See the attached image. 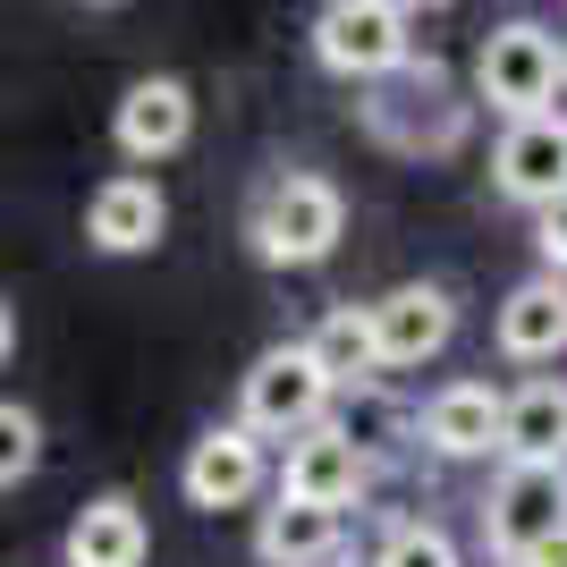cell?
<instances>
[{"label":"cell","instance_id":"1","mask_svg":"<svg viewBox=\"0 0 567 567\" xmlns=\"http://www.w3.org/2000/svg\"><path fill=\"white\" fill-rule=\"evenodd\" d=\"M466 111L474 102L450 85L441 60H406L399 76L364 85V127H373V144H390V153H406V162L457 153V144H466Z\"/></svg>","mask_w":567,"mask_h":567},{"label":"cell","instance_id":"2","mask_svg":"<svg viewBox=\"0 0 567 567\" xmlns=\"http://www.w3.org/2000/svg\"><path fill=\"white\" fill-rule=\"evenodd\" d=\"M331 399H339V381L322 373L313 339H280L237 381V424L255 432V441H306V432L331 424Z\"/></svg>","mask_w":567,"mask_h":567},{"label":"cell","instance_id":"3","mask_svg":"<svg viewBox=\"0 0 567 567\" xmlns=\"http://www.w3.org/2000/svg\"><path fill=\"white\" fill-rule=\"evenodd\" d=\"M567 76V34H550V25L534 18H508L483 34V51H474V102H492L508 127L517 118H543L550 94H559Z\"/></svg>","mask_w":567,"mask_h":567},{"label":"cell","instance_id":"4","mask_svg":"<svg viewBox=\"0 0 567 567\" xmlns=\"http://www.w3.org/2000/svg\"><path fill=\"white\" fill-rule=\"evenodd\" d=\"M339 229H348V204H339L331 178H313V169H280L255 204V255L271 271H313V262H331Z\"/></svg>","mask_w":567,"mask_h":567},{"label":"cell","instance_id":"5","mask_svg":"<svg viewBox=\"0 0 567 567\" xmlns=\"http://www.w3.org/2000/svg\"><path fill=\"white\" fill-rule=\"evenodd\" d=\"M313 60L331 76H355V85H381L415 60V9L406 0H331L313 18Z\"/></svg>","mask_w":567,"mask_h":567},{"label":"cell","instance_id":"6","mask_svg":"<svg viewBox=\"0 0 567 567\" xmlns=\"http://www.w3.org/2000/svg\"><path fill=\"white\" fill-rule=\"evenodd\" d=\"M483 534L508 567H525L543 543L567 534V466H499L492 499H483Z\"/></svg>","mask_w":567,"mask_h":567},{"label":"cell","instance_id":"7","mask_svg":"<svg viewBox=\"0 0 567 567\" xmlns=\"http://www.w3.org/2000/svg\"><path fill=\"white\" fill-rule=\"evenodd\" d=\"M492 187L508 195V204H525L534 220L559 204L567 195V111L517 118V127L492 144Z\"/></svg>","mask_w":567,"mask_h":567},{"label":"cell","instance_id":"8","mask_svg":"<svg viewBox=\"0 0 567 567\" xmlns=\"http://www.w3.org/2000/svg\"><path fill=\"white\" fill-rule=\"evenodd\" d=\"M178 492H187V508H246V499L262 492V441L246 424H213L204 441L187 450V466H178Z\"/></svg>","mask_w":567,"mask_h":567},{"label":"cell","instance_id":"9","mask_svg":"<svg viewBox=\"0 0 567 567\" xmlns=\"http://www.w3.org/2000/svg\"><path fill=\"white\" fill-rule=\"evenodd\" d=\"M111 136H118L127 162H169V153L195 136V94L178 76H136L111 111Z\"/></svg>","mask_w":567,"mask_h":567},{"label":"cell","instance_id":"10","mask_svg":"<svg viewBox=\"0 0 567 567\" xmlns=\"http://www.w3.org/2000/svg\"><path fill=\"white\" fill-rule=\"evenodd\" d=\"M364 492V450L348 424H322L306 441H288L280 457V499H313V508H348Z\"/></svg>","mask_w":567,"mask_h":567},{"label":"cell","instance_id":"11","mask_svg":"<svg viewBox=\"0 0 567 567\" xmlns=\"http://www.w3.org/2000/svg\"><path fill=\"white\" fill-rule=\"evenodd\" d=\"M457 331V306L450 288L432 280H406L390 288V297H373V339H381V364H424V355H441Z\"/></svg>","mask_w":567,"mask_h":567},{"label":"cell","instance_id":"12","mask_svg":"<svg viewBox=\"0 0 567 567\" xmlns=\"http://www.w3.org/2000/svg\"><path fill=\"white\" fill-rule=\"evenodd\" d=\"M424 441L441 457H492L508 441V399L492 381H450V390L424 399Z\"/></svg>","mask_w":567,"mask_h":567},{"label":"cell","instance_id":"13","mask_svg":"<svg viewBox=\"0 0 567 567\" xmlns=\"http://www.w3.org/2000/svg\"><path fill=\"white\" fill-rule=\"evenodd\" d=\"M499 355H517V364H550V355H567V280H550V271H534V280H517L508 297H499Z\"/></svg>","mask_w":567,"mask_h":567},{"label":"cell","instance_id":"14","mask_svg":"<svg viewBox=\"0 0 567 567\" xmlns=\"http://www.w3.org/2000/svg\"><path fill=\"white\" fill-rule=\"evenodd\" d=\"M162 229H169V204L153 178H102L94 204H85V237L102 255H153Z\"/></svg>","mask_w":567,"mask_h":567},{"label":"cell","instance_id":"15","mask_svg":"<svg viewBox=\"0 0 567 567\" xmlns=\"http://www.w3.org/2000/svg\"><path fill=\"white\" fill-rule=\"evenodd\" d=\"M144 550H153L144 508H136L127 492H102V499H85V508H76L60 559H69V567H144Z\"/></svg>","mask_w":567,"mask_h":567},{"label":"cell","instance_id":"16","mask_svg":"<svg viewBox=\"0 0 567 567\" xmlns=\"http://www.w3.org/2000/svg\"><path fill=\"white\" fill-rule=\"evenodd\" d=\"M331 550H339V508H313V499H271L255 525L262 567H322Z\"/></svg>","mask_w":567,"mask_h":567},{"label":"cell","instance_id":"17","mask_svg":"<svg viewBox=\"0 0 567 567\" xmlns=\"http://www.w3.org/2000/svg\"><path fill=\"white\" fill-rule=\"evenodd\" d=\"M508 466H567V390L559 381H525L508 399V441H499Z\"/></svg>","mask_w":567,"mask_h":567},{"label":"cell","instance_id":"18","mask_svg":"<svg viewBox=\"0 0 567 567\" xmlns=\"http://www.w3.org/2000/svg\"><path fill=\"white\" fill-rule=\"evenodd\" d=\"M313 355H322V373H331L339 390H355V381H373V373H381L373 306H331L322 322H313Z\"/></svg>","mask_w":567,"mask_h":567},{"label":"cell","instance_id":"19","mask_svg":"<svg viewBox=\"0 0 567 567\" xmlns=\"http://www.w3.org/2000/svg\"><path fill=\"white\" fill-rule=\"evenodd\" d=\"M373 567H457V543L441 534V525H399V534L381 543Z\"/></svg>","mask_w":567,"mask_h":567},{"label":"cell","instance_id":"20","mask_svg":"<svg viewBox=\"0 0 567 567\" xmlns=\"http://www.w3.org/2000/svg\"><path fill=\"white\" fill-rule=\"evenodd\" d=\"M0 441H9V457H0V483H9V492H18L25 474H34V457H43V450H34V441H43V432H34V415H25L18 399L0 406Z\"/></svg>","mask_w":567,"mask_h":567},{"label":"cell","instance_id":"21","mask_svg":"<svg viewBox=\"0 0 567 567\" xmlns=\"http://www.w3.org/2000/svg\"><path fill=\"white\" fill-rule=\"evenodd\" d=\"M534 255H543V271H550V280H567V195L550 204L543 220H534Z\"/></svg>","mask_w":567,"mask_h":567},{"label":"cell","instance_id":"22","mask_svg":"<svg viewBox=\"0 0 567 567\" xmlns=\"http://www.w3.org/2000/svg\"><path fill=\"white\" fill-rule=\"evenodd\" d=\"M525 567H567V534H559V543H543V550H534Z\"/></svg>","mask_w":567,"mask_h":567}]
</instances>
